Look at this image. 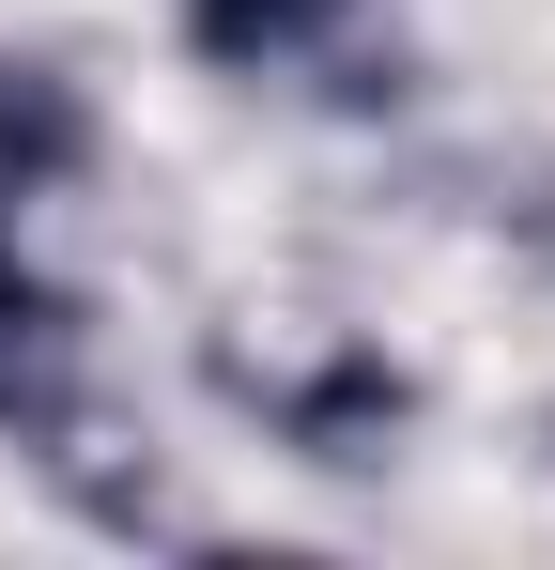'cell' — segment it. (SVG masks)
Wrapping results in <instances>:
<instances>
[{
	"label": "cell",
	"instance_id": "obj_1",
	"mask_svg": "<svg viewBox=\"0 0 555 570\" xmlns=\"http://www.w3.org/2000/svg\"><path fill=\"white\" fill-rule=\"evenodd\" d=\"M62 293H47V263L16 247V216H0V401H47V371H62Z\"/></svg>",
	"mask_w": 555,
	"mask_h": 570
},
{
	"label": "cell",
	"instance_id": "obj_2",
	"mask_svg": "<svg viewBox=\"0 0 555 570\" xmlns=\"http://www.w3.org/2000/svg\"><path fill=\"white\" fill-rule=\"evenodd\" d=\"M62 155H78V108L47 94L31 62H0V170L31 186V170H62Z\"/></svg>",
	"mask_w": 555,
	"mask_h": 570
},
{
	"label": "cell",
	"instance_id": "obj_3",
	"mask_svg": "<svg viewBox=\"0 0 555 570\" xmlns=\"http://www.w3.org/2000/svg\"><path fill=\"white\" fill-rule=\"evenodd\" d=\"M324 16H356V0H201V47H232V62H263V47H309Z\"/></svg>",
	"mask_w": 555,
	"mask_h": 570
}]
</instances>
